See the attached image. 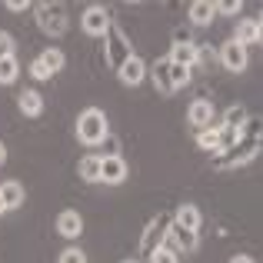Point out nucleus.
<instances>
[{"label": "nucleus", "mask_w": 263, "mask_h": 263, "mask_svg": "<svg viewBox=\"0 0 263 263\" xmlns=\"http://www.w3.org/2000/svg\"><path fill=\"white\" fill-rule=\"evenodd\" d=\"M30 77L33 80H50V73H47V67L40 64V60H33V64H30Z\"/></svg>", "instance_id": "nucleus-31"}, {"label": "nucleus", "mask_w": 263, "mask_h": 263, "mask_svg": "<svg viewBox=\"0 0 263 263\" xmlns=\"http://www.w3.org/2000/svg\"><path fill=\"white\" fill-rule=\"evenodd\" d=\"M150 77H154V87L160 93H174V84H170V60H157L150 67Z\"/></svg>", "instance_id": "nucleus-15"}, {"label": "nucleus", "mask_w": 263, "mask_h": 263, "mask_svg": "<svg viewBox=\"0 0 263 263\" xmlns=\"http://www.w3.org/2000/svg\"><path fill=\"white\" fill-rule=\"evenodd\" d=\"M233 40H237V44H243V47L257 44V40H260V20H240Z\"/></svg>", "instance_id": "nucleus-16"}, {"label": "nucleus", "mask_w": 263, "mask_h": 263, "mask_svg": "<svg viewBox=\"0 0 263 263\" xmlns=\"http://www.w3.org/2000/svg\"><path fill=\"white\" fill-rule=\"evenodd\" d=\"M107 37H110V44H107V60H110V67H120L127 57H134V50H130L123 30L114 24V20H110V27H107Z\"/></svg>", "instance_id": "nucleus-5"}, {"label": "nucleus", "mask_w": 263, "mask_h": 263, "mask_svg": "<svg viewBox=\"0 0 263 263\" xmlns=\"http://www.w3.org/2000/svg\"><path fill=\"white\" fill-rule=\"evenodd\" d=\"M37 60H40V64L47 67V73H50V77H53V73H57V70H64V64H67V57H64V53L57 50V47H47V50L40 53Z\"/></svg>", "instance_id": "nucleus-20"}, {"label": "nucleus", "mask_w": 263, "mask_h": 263, "mask_svg": "<svg viewBox=\"0 0 263 263\" xmlns=\"http://www.w3.org/2000/svg\"><path fill=\"white\" fill-rule=\"evenodd\" d=\"M7 10L20 13V10H27V4H24V0H7Z\"/></svg>", "instance_id": "nucleus-32"}, {"label": "nucleus", "mask_w": 263, "mask_h": 263, "mask_svg": "<svg viewBox=\"0 0 263 263\" xmlns=\"http://www.w3.org/2000/svg\"><path fill=\"white\" fill-rule=\"evenodd\" d=\"M237 140H240V130H233V127H220L217 130V150L220 154H227Z\"/></svg>", "instance_id": "nucleus-24"}, {"label": "nucleus", "mask_w": 263, "mask_h": 263, "mask_svg": "<svg viewBox=\"0 0 263 263\" xmlns=\"http://www.w3.org/2000/svg\"><path fill=\"white\" fill-rule=\"evenodd\" d=\"M17 103H20V110H24L27 117H37V114H44V97H40L37 90H24V93L17 97Z\"/></svg>", "instance_id": "nucleus-18"}, {"label": "nucleus", "mask_w": 263, "mask_h": 263, "mask_svg": "<svg viewBox=\"0 0 263 263\" xmlns=\"http://www.w3.org/2000/svg\"><path fill=\"white\" fill-rule=\"evenodd\" d=\"M57 263H87V257H84V250H77V247H67V250L57 257Z\"/></svg>", "instance_id": "nucleus-28"}, {"label": "nucleus", "mask_w": 263, "mask_h": 263, "mask_svg": "<svg viewBox=\"0 0 263 263\" xmlns=\"http://www.w3.org/2000/svg\"><path fill=\"white\" fill-rule=\"evenodd\" d=\"M123 263H137V260H123Z\"/></svg>", "instance_id": "nucleus-36"}, {"label": "nucleus", "mask_w": 263, "mask_h": 263, "mask_svg": "<svg viewBox=\"0 0 263 263\" xmlns=\"http://www.w3.org/2000/svg\"><path fill=\"white\" fill-rule=\"evenodd\" d=\"M110 134L107 127V114L97 107H87L84 114L77 117V137L87 143V147H97V143H103V137Z\"/></svg>", "instance_id": "nucleus-1"}, {"label": "nucleus", "mask_w": 263, "mask_h": 263, "mask_svg": "<svg viewBox=\"0 0 263 263\" xmlns=\"http://www.w3.org/2000/svg\"><path fill=\"white\" fill-rule=\"evenodd\" d=\"M117 73H120V80L127 87H137V84H143V77H147V64L134 53V57H127L120 67H117Z\"/></svg>", "instance_id": "nucleus-10"}, {"label": "nucleus", "mask_w": 263, "mask_h": 263, "mask_svg": "<svg viewBox=\"0 0 263 263\" xmlns=\"http://www.w3.org/2000/svg\"><path fill=\"white\" fill-rule=\"evenodd\" d=\"M217 130H220V127H206V130H200V134H197V147H200V150H206V154H220V150H217Z\"/></svg>", "instance_id": "nucleus-23"}, {"label": "nucleus", "mask_w": 263, "mask_h": 263, "mask_svg": "<svg viewBox=\"0 0 263 263\" xmlns=\"http://www.w3.org/2000/svg\"><path fill=\"white\" fill-rule=\"evenodd\" d=\"M163 243H170L177 253H193L200 247V233L183 230V227H177V223H167V240H163Z\"/></svg>", "instance_id": "nucleus-7"}, {"label": "nucleus", "mask_w": 263, "mask_h": 263, "mask_svg": "<svg viewBox=\"0 0 263 263\" xmlns=\"http://www.w3.org/2000/svg\"><path fill=\"white\" fill-rule=\"evenodd\" d=\"M163 240H167V220H163V217H154V220L147 223V230H143V237H140L143 253L150 257V253H154L157 247L163 243Z\"/></svg>", "instance_id": "nucleus-8"}, {"label": "nucleus", "mask_w": 263, "mask_h": 263, "mask_svg": "<svg viewBox=\"0 0 263 263\" xmlns=\"http://www.w3.org/2000/svg\"><path fill=\"white\" fill-rule=\"evenodd\" d=\"M80 177L90 183H100V157H84L80 160Z\"/></svg>", "instance_id": "nucleus-22"}, {"label": "nucleus", "mask_w": 263, "mask_h": 263, "mask_svg": "<svg viewBox=\"0 0 263 263\" xmlns=\"http://www.w3.org/2000/svg\"><path fill=\"white\" fill-rule=\"evenodd\" d=\"M37 20L47 37H60L67 30V10L60 4H37Z\"/></svg>", "instance_id": "nucleus-3"}, {"label": "nucleus", "mask_w": 263, "mask_h": 263, "mask_svg": "<svg viewBox=\"0 0 263 263\" xmlns=\"http://www.w3.org/2000/svg\"><path fill=\"white\" fill-rule=\"evenodd\" d=\"M0 200H4V210H17L20 203H24V186L20 183H4L0 186Z\"/></svg>", "instance_id": "nucleus-19"}, {"label": "nucleus", "mask_w": 263, "mask_h": 263, "mask_svg": "<svg viewBox=\"0 0 263 263\" xmlns=\"http://www.w3.org/2000/svg\"><path fill=\"white\" fill-rule=\"evenodd\" d=\"M257 154H260V137H240L223 157L213 160V167L217 170H233V167H240V163H250Z\"/></svg>", "instance_id": "nucleus-2"}, {"label": "nucleus", "mask_w": 263, "mask_h": 263, "mask_svg": "<svg viewBox=\"0 0 263 263\" xmlns=\"http://www.w3.org/2000/svg\"><path fill=\"white\" fill-rule=\"evenodd\" d=\"M170 84H174V90L186 87V84H190V70L180 67V64H170Z\"/></svg>", "instance_id": "nucleus-27"}, {"label": "nucleus", "mask_w": 263, "mask_h": 263, "mask_svg": "<svg viewBox=\"0 0 263 263\" xmlns=\"http://www.w3.org/2000/svg\"><path fill=\"white\" fill-rule=\"evenodd\" d=\"M127 180V163L123 157L110 154V157H100V183H123Z\"/></svg>", "instance_id": "nucleus-9"}, {"label": "nucleus", "mask_w": 263, "mask_h": 263, "mask_svg": "<svg viewBox=\"0 0 263 263\" xmlns=\"http://www.w3.org/2000/svg\"><path fill=\"white\" fill-rule=\"evenodd\" d=\"M17 73H20V64H17V57H7V60H0V84H13V80H17Z\"/></svg>", "instance_id": "nucleus-26"}, {"label": "nucleus", "mask_w": 263, "mask_h": 263, "mask_svg": "<svg viewBox=\"0 0 263 263\" xmlns=\"http://www.w3.org/2000/svg\"><path fill=\"white\" fill-rule=\"evenodd\" d=\"M230 263H253L250 257H243V253H240V257H230Z\"/></svg>", "instance_id": "nucleus-33"}, {"label": "nucleus", "mask_w": 263, "mask_h": 263, "mask_svg": "<svg viewBox=\"0 0 263 263\" xmlns=\"http://www.w3.org/2000/svg\"><path fill=\"white\" fill-rule=\"evenodd\" d=\"M7 57H13V37L0 30V60H7Z\"/></svg>", "instance_id": "nucleus-29"}, {"label": "nucleus", "mask_w": 263, "mask_h": 263, "mask_svg": "<svg viewBox=\"0 0 263 263\" xmlns=\"http://www.w3.org/2000/svg\"><path fill=\"white\" fill-rule=\"evenodd\" d=\"M217 57H220V64H223V70H230V73H243L247 64H250V53H247V47L237 44V40H227V44L220 47Z\"/></svg>", "instance_id": "nucleus-4"}, {"label": "nucleus", "mask_w": 263, "mask_h": 263, "mask_svg": "<svg viewBox=\"0 0 263 263\" xmlns=\"http://www.w3.org/2000/svg\"><path fill=\"white\" fill-rule=\"evenodd\" d=\"M150 263H180V253L170 243H160L154 253H150Z\"/></svg>", "instance_id": "nucleus-25"}, {"label": "nucleus", "mask_w": 263, "mask_h": 263, "mask_svg": "<svg viewBox=\"0 0 263 263\" xmlns=\"http://www.w3.org/2000/svg\"><path fill=\"white\" fill-rule=\"evenodd\" d=\"M174 223L177 227H183V230H193V233H200V223H203V217H200V210L193 203H180L177 206V217H174Z\"/></svg>", "instance_id": "nucleus-14"}, {"label": "nucleus", "mask_w": 263, "mask_h": 263, "mask_svg": "<svg viewBox=\"0 0 263 263\" xmlns=\"http://www.w3.org/2000/svg\"><path fill=\"white\" fill-rule=\"evenodd\" d=\"M0 213H4V200H0Z\"/></svg>", "instance_id": "nucleus-35"}, {"label": "nucleus", "mask_w": 263, "mask_h": 263, "mask_svg": "<svg viewBox=\"0 0 263 263\" xmlns=\"http://www.w3.org/2000/svg\"><path fill=\"white\" fill-rule=\"evenodd\" d=\"M213 10L230 17V13H240V4H237V0H223V4H213Z\"/></svg>", "instance_id": "nucleus-30"}, {"label": "nucleus", "mask_w": 263, "mask_h": 263, "mask_svg": "<svg viewBox=\"0 0 263 263\" xmlns=\"http://www.w3.org/2000/svg\"><path fill=\"white\" fill-rule=\"evenodd\" d=\"M197 50L200 47L193 44V40H186V44H174L170 47V64H180V67H186V70H193V67L200 64V57H197Z\"/></svg>", "instance_id": "nucleus-11"}, {"label": "nucleus", "mask_w": 263, "mask_h": 263, "mask_svg": "<svg viewBox=\"0 0 263 263\" xmlns=\"http://www.w3.org/2000/svg\"><path fill=\"white\" fill-rule=\"evenodd\" d=\"M57 233L64 240H77L80 233H84V220H80V213H73V210H64L57 217Z\"/></svg>", "instance_id": "nucleus-12"}, {"label": "nucleus", "mask_w": 263, "mask_h": 263, "mask_svg": "<svg viewBox=\"0 0 263 263\" xmlns=\"http://www.w3.org/2000/svg\"><path fill=\"white\" fill-rule=\"evenodd\" d=\"M186 117H190V127H197V130L213 127V103L210 100H193Z\"/></svg>", "instance_id": "nucleus-13"}, {"label": "nucleus", "mask_w": 263, "mask_h": 263, "mask_svg": "<svg viewBox=\"0 0 263 263\" xmlns=\"http://www.w3.org/2000/svg\"><path fill=\"white\" fill-rule=\"evenodd\" d=\"M217 20V10H213V4H206V0H197V4H190V24L197 27H206Z\"/></svg>", "instance_id": "nucleus-17"}, {"label": "nucleus", "mask_w": 263, "mask_h": 263, "mask_svg": "<svg viewBox=\"0 0 263 263\" xmlns=\"http://www.w3.org/2000/svg\"><path fill=\"white\" fill-rule=\"evenodd\" d=\"M80 27H84V33H90V37H107L110 13L103 10L100 4H90L84 10V17H80Z\"/></svg>", "instance_id": "nucleus-6"}, {"label": "nucleus", "mask_w": 263, "mask_h": 263, "mask_svg": "<svg viewBox=\"0 0 263 263\" xmlns=\"http://www.w3.org/2000/svg\"><path fill=\"white\" fill-rule=\"evenodd\" d=\"M250 120L247 117V110L240 107V103H233V107H227V114H223V123L220 127H233V130H243V123Z\"/></svg>", "instance_id": "nucleus-21"}, {"label": "nucleus", "mask_w": 263, "mask_h": 263, "mask_svg": "<svg viewBox=\"0 0 263 263\" xmlns=\"http://www.w3.org/2000/svg\"><path fill=\"white\" fill-rule=\"evenodd\" d=\"M4 160H7V147H4V140H0V167H4Z\"/></svg>", "instance_id": "nucleus-34"}]
</instances>
